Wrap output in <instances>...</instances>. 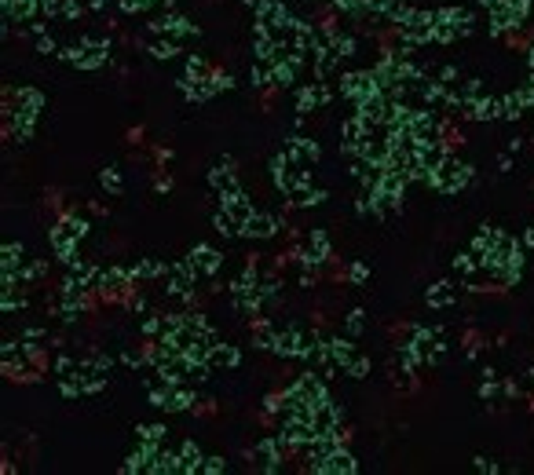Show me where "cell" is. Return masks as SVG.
Here are the masks:
<instances>
[{
	"label": "cell",
	"instance_id": "6da1fadb",
	"mask_svg": "<svg viewBox=\"0 0 534 475\" xmlns=\"http://www.w3.org/2000/svg\"><path fill=\"white\" fill-rule=\"evenodd\" d=\"M282 230V216H271V212H253L249 223L242 227L245 238H256V242H264V238H274Z\"/></svg>",
	"mask_w": 534,
	"mask_h": 475
},
{
	"label": "cell",
	"instance_id": "7a4b0ae2",
	"mask_svg": "<svg viewBox=\"0 0 534 475\" xmlns=\"http://www.w3.org/2000/svg\"><path fill=\"white\" fill-rule=\"evenodd\" d=\"M187 260L195 264V271H198L202 278H212V274H216V267H220V252L209 249V245H198L195 256H187Z\"/></svg>",
	"mask_w": 534,
	"mask_h": 475
},
{
	"label": "cell",
	"instance_id": "8992f818",
	"mask_svg": "<svg viewBox=\"0 0 534 475\" xmlns=\"http://www.w3.org/2000/svg\"><path fill=\"white\" fill-rule=\"evenodd\" d=\"M344 278H348V282H355V286H359V282H366V278H370V267L355 260V264L348 267V274H344Z\"/></svg>",
	"mask_w": 534,
	"mask_h": 475
},
{
	"label": "cell",
	"instance_id": "277c9868",
	"mask_svg": "<svg viewBox=\"0 0 534 475\" xmlns=\"http://www.w3.org/2000/svg\"><path fill=\"white\" fill-rule=\"evenodd\" d=\"M362 329H366V315H362L359 307H355V311H348V318H344V333L355 340V336H362Z\"/></svg>",
	"mask_w": 534,
	"mask_h": 475
},
{
	"label": "cell",
	"instance_id": "5b68a950",
	"mask_svg": "<svg viewBox=\"0 0 534 475\" xmlns=\"http://www.w3.org/2000/svg\"><path fill=\"white\" fill-rule=\"evenodd\" d=\"M370 373V358L366 355H355L352 362H348V377H355V380H362V377H366Z\"/></svg>",
	"mask_w": 534,
	"mask_h": 475
},
{
	"label": "cell",
	"instance_id": "3957f363",
	"mask_svg": "<svg viewBox=\"0 0 534 475\" xmlns=\"http://www.w3.org/2000/svg\"><path fill=\"white\" fill-rule=\"evenodd\" d=\"M424 300H429V307H436V311L451 307V304H454V286H451V282H436V286H429Z\"/></svg>",
	"mask_w": 534,
	"mask_h": 475
}]
</instances>
